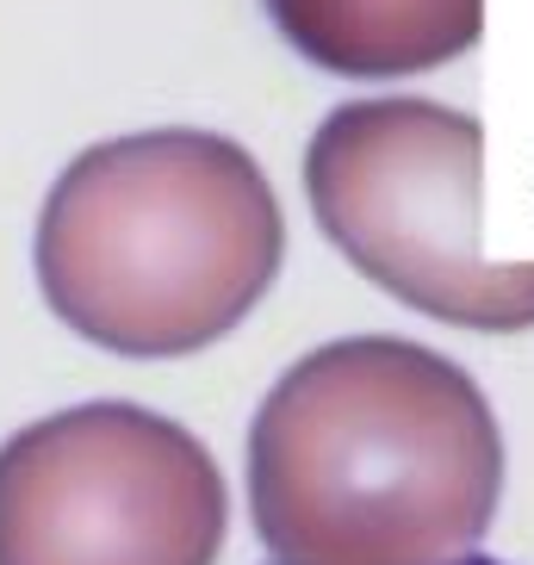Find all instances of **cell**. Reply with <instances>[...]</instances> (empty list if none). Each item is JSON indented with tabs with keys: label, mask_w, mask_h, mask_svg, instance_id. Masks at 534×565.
<instances>
[{
	"label": "cell",
	"mask_w": 534,
	"mask_h": 565,
	"mask_svg": "<svg viewBox=\"0 0 534 565\" xmlns=\"http://www.w3.org/2000/svg\"><path fill=\"white\" fill-rule=\"evenodd\" d=\"M498 498V411L410 335L323 342L255 411L249 515L274 565H467Z\"/></svg>",
	"instance_id": "1"
},
{
	"label": "cell",
	"mask_w": 534,
	"mask_h": 565,
	"mask_svg": "<svg viewBox=\"0 0 534 565\" xmlns=\"http://www.w3.org/2000/svg\"><path fill=\"white\" fill-rule=\"evenodd\" d=\"M286 262V217L236 137L131 131L56 174L38 217V286L68 330L168 361L231 335Z\"/></svg>",
	"instance_id": "2"
},
{
	"label": "cell",
	"mask_w": 534,
	"mask_h": 565,
	"mask_svg": "<svg viewBox=\"0 0 534 565\" xmlns=\"http://www.w3.org/2000/svg\"><path fill=\"white\" fill-rule=\"evenodd\" d=\"M318 231L398 305L479 335L534 330V262L484 255V125L448 100H349L305 150Z\"/></svg>",
	"instance_id": "3"
},
{
	"label": "cell",
	"mask_w": 534,
	"mask_h": 565,
	"mask_svg": "<svg viewBox=\"0 0 534 565\" xmlns=\"http://www.w3.org/2000/svg\"><path fill=\"white\" fill-rule=\"evenodd\" d=\"M224 472L143 404H68L0 441V565H217Z\"/></svg>",
	"instance_id": "4"
},
{
	"label": "cell",
	"mask_w": 534,
	"mask_h": 565,
	"mask_svg": "<svg viewBox=\"0 0 534 565\" xmlns=\"http://www.w3.org/2000/svg\"><path fill=\"white\" fill-rule=\"evenodd\" d=\"M261 7L305 63L354 82L429 75L441 63H460L484 32V0H261Z\"/></svg>",
	"instance_id": "5"
},
{
	"label": "cell",
	"mask_w": 534,
	"mask_h": 565,
	"mask_svg": "<svg viewBox=\"0 0 534 565\" xmlns=\"http://www.w3.org/2000/svg\"><path fill=\"white\" fill-rule=\"evenodd\" d=\"M467 565H498V559H467Z\"/></svg>",
	"instance_id": "6"
}]
</instances>
